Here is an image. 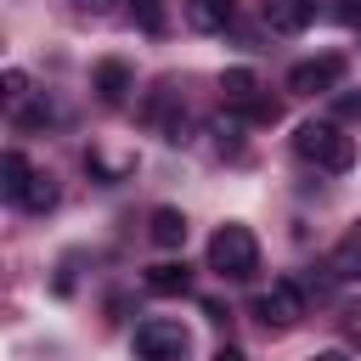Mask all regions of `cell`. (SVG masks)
Wrapping results in <instances>:
<instances>
[{
  "label": "cell",
  "instance_id": "6da1fadb",
  "mask_svg": "<svg viewBox=\"0 0 361 361\" xmlns=\"http://www.w3.org/2000/svg\"><path fill=\"white\" fill-rule=\"evenodd\" d=\"M293 152H299L305 164L327 169V175H344V169L355 164V141H350L333 118H305V124L293 130Z\"/></svg>",
  "mask_w": 361,
  "mask_h": 361
},
{
  "label": "cell",
  "instance_id": "7a4b0ae2",
  "mask_svg": "<svg viewBox=\"0 0 361 361\" xmlns=\"http://www.w3.org/2000/svg\"><path fill=\"white\" fill-rule=\"evenodd\" d=\"M209 271H220L226 282H248L259 271V237L248 226H220L209 237Z\"/></svg>",
  "mask_w": 361,
  "mask_h": 361
},
{
  "label": "cell",
  "instance_id": "3957f363",
  "mask_svg": "<svg viewBox=\"0 0 361 361\" xmlns=\"http://www.w3.org/2000/svg\"><path fill=\"white\" fill-rule=\"evenodd\" d=\"M254 322H259L265 333H288V327H299V322H305V288L288 282V276H276L271 288L254 293Z\"/></svg>",
  "mask_w": 361,
  "mask_h": 361
},
{
  "label": "cell",
  "instance_id": "277c9868",
  "mask_svg": "<svg viewBox=\"0 0 361 361\" xmlns=\"http://www.w3.org/2000/svg\"><path fill=\"white\" fill-rule=\"evenodd\" d=\"M130 344H135V361H186L192 333H186L180 322H169V316H147Z\"/></svg>",
  "mask_w": 361,
  "mask_h": 361
},
{
  "label": "cell",
  "instance_id": "5b68a950",
  "mask_svg": "<svg viewBox=\"0 0 361 361\" xmlns=\"http://www.w3.org/2000/svg\"><path fill=\"white\" fill-rule=\"evenodd\" d=\"M344 56L338 51H322V56H305V62H293V73H288V90L293 96H333L338 85H344Z\"/></svg>",
  "mask_w": 361,
  "mask_h": 361
},
{
  "label": "cell",
  "instance_id": "8992f818",
  "mask_svg": "<svg viewBox=\"0 0 361 361\" xmlns=\"http://www.w3.org/2000/svg\"><path fill=\"white\" fill-rule=\"evenodd\" d=\"M259 17L271 34H305L316 17V0H259Z\"/></svg>",
  "mask_w": 361,
  "mask_h": 361
},
{
  "label": "cell",
  "instance_id": "52a82bcc",
  "mask_svg": "<svg viewBox=\"0 0 361 361\" xmlns=\"http://www.w3.org/2000/svg\"><path fill=\"white\" fill-rule=\"evenodd\" d=\"M130 90H135V73H130V62H118V56H102V62H96V96H102L107 107H118Z\"/></svg>",
  "mask_w": 361,
  "mask_h": 361
},
{
  "label": "cell",
  "instance_id": "ba28073f",
  "mask_svg": "<svg viewBox=\"0 0 361 361\" xmlns=\"http://www.w3.org/2000/svg\"><path fill=\"white\" fill-rule=\"evenodd\" d=\"M231 17H237L231 0H186V23H192L197 34H226Z\"/></svg>",
  "mask_w": 361,
  "mask_h": 361
},
{
  "label": "cell",
  "instance_id": "9c48e42d",
  "mask_svg": "<svg viewBox=\"0 0 361 361\" xmlns=\"http://www.w3.org/2000/svg\"><path fill=\"white\" fill-rule=\"evenodd\" d=\"M327 271L338 276V282H361V220L344 231V243L333 248V259H327Z\"/></svg>",
  "mask_w": 361,
  "mask_h": 361
},
{
  "label": "cell",
  "instance_id": "30bf717a",
  "mask_svg": "<svg viewBox=\"0 0 361 361\" xmlns=\"http://www.w3.org/2000/svg\"><path fill=\"white\" fill-rule=\"evenodd\" d=\"M147 237H152L158 248H180V243H186V214H180V209H169V203H164V209H152Z\"/></svg>",
  "mask_w": 361,
  "mask_h": 361
},
{
  "label": "cell",
  "instance_id": "8fae6325",
  "mask_svg": "<svg viewBox=\"0 0 361 361\" xmlns=\"http://www.w3.org/2000/svg\"><path fill=\"white\" fill-rule=\"evenodd\" d=\"M28 180H34V169H28V158L11 147L6 158H0V192L11 197V203H23V192H28Z\"/></svg>",
  "mask_w": 361,
  "mask_h": 361
},
{
  "label": "cell",
  "instance_id": "7c38bea8",
  "mask_svg": "<svg viewBox=\"0 0 361 361\" xmlns=\"http://www.w3.org/2000/svg\"><path fill=\"white\" fill-rule=\"evenodd\" d=\"M186 288H192V271L175 265V259H164V265L147 271V293H164V299H169V293H186Z\"/></svg>",
  "mask_w": 361,
  "mask_h": 361
},
{
  "label": "cell",
  "instance_id": "4fadbf2b",
  "mask_svg": "<svg viewBox=\"0 0 361 361\" xmlns=\"http://www.w3.org/2000/svg\"><path fill=\"white\" fill-rule=\"evenodd\" d=\"M17 209H28V214H51V209H56V180L34 169V180H28V192H23Z\"/></svg>",
  "mask_w": 361,
  "mask_h": 361
},
{
  "label": "cell",
  "instance_id": "5bb4252c",
  "mask_svg": "<svg viewBox=\"0 0 361 361\" xmlns=\"http://www.w3.org/2000/svg\"><path fill=\"white\" fill-rule=\"evenodd\" d=\"M0 96H6L11 113H23V102H28V73H23V68H6V73H0Z\"/></svg>",
  "mask_w": 361,
  "mask_h": 361
},
{
  "label": "cell",
  "instance_id": "9a60e30c",
  "mask_svg": "<svg viewBox=\"0 0 361 361\" xmlns=\"http://www.w3.org/2000/svg\"><path fill=\"white\" fill-rule=\"evenodd\" d=\"M130 11H135V23H141L147 34H164V28H169V17H164V0H130Z\"/></svg>",
  "mask_w": 361,
  "mask_h": 361
},
{
  "label": "cell",
  "instance_id": "2e32d148",
  "mask_svg": "<svg viewBox=\"0 0 361 361\" xmlns=\"http://www.w3.org/2000/svg\"><path fill=\"white\" fill-rule=\"evenodd\" d=\"M333 17L350 23V28H361V0H333Z\"/></svg>",
  "mask_w": 361,
  "mask_h": 361
},
{
  "label": "cell",
  "instance_id": "e0dca14e",
  "mask_svg": "<svg viewBox=\"0 0 361 361\" xmlns=\"http://www.w3.org/2000/svg\"><path fill=\"white\" fill-rule=\"evenodd\" d=\"M338 113L344 118H361V96H338Z\"/></svg>",
  "mask_w": 361,
  "mask_h": 361
},
{
  "label": "cell",
  "instance_id": "ac0fdd59",
  "mask_svg": "<svg viewBox=\"0 0 361 361\" xmlns=\"http://www.w3.org/2000/svg\"><path fill=\"white\" fill-rule=\"evenodd\" d=\"M214 361H243V350H237V344H220V350H214Z\"/></svg>",
  "mask_w": 361,
  "mask_h": 361
},
{
  "label": "cell",
  "instance_id": "d6986e66",
  "mask_svg": "<svg viewBox=\"0 0 361 361\" xmlns=\"http://www.w3.org/2000/svg\"><path fill=\"white\" fill-rule=\"evenodd\" d=\"M310 361H355V355H344V350H316Z\"/></svg>",
  "mask_w": 361,
  "mask_h": 361
},
{
  "label": "cell",
  "instance_id": "ffe728a7",
  "mask_svg": "<svg viewBox=\"0 0 361 361\" xmlns=\"http://www.w3.org/2000/svg\"><path fill=\"white\" fill-rule=\"evenodd\" d=\"M79 6H90V11H102V6H107V0H79Z\"/></svg>",
  "mask_w": 361,
  "mask_h": 361
}]
</instances>
